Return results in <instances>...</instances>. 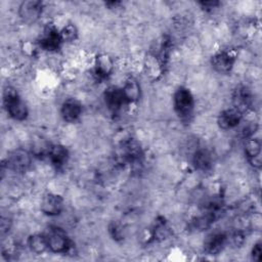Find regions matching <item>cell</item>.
<instances>
[{
	"label": "cell",
	"instance_id": "4fadbf2b",
	"mask_svg": "<svg viewBox=\"0 0 262 262\" xmlns=\"http://www.w3.org/2000/svg\"><path fill=\"white\" fill-rule=\"evenodd\" d=\"M83 113V105L80 100L74 97L67 98L60 105V117L67 123L77 122Z\"/></svg>",
	"mask_w": 262,
	"mask_h": 262
},
{
	"label": "cell",
	"instance_id": "9a60e30c",
	"mask_svg": "<svg viewBox=\"0 0 262 262\" xmlns=\"http://www.w3.org/2000/svg\"><path fill=\"white\" fill-rule=\"evenodd\" d=\"M70 152L69 149L59 143L50 144L47 150L46 159L49 161L51 166L56 170L62 169L69 162Z\"/></svg>",
	"mask_w": 262,
	"mask_h": 262
},
{
	"label": "cell",
	"instance_id": "6da1fadb",
	"mask_svg": "<svg viewBox=\"0 0 262 262\" xmlns=\"http://www.w3.org/2000/svg\"><path fill=\"white\" fill-rule=\"evenodd\" d=\"M3 107L7 115L14 121H25L29 117V107L12 86H6L2 94Z\"/></svg>",
	"mask_w": 262,
	"mask_h": 262
},
{
	"label": "cell",
	"instance_id": "2e32d148",
	"mask_svg": "<svg viewBox=\"0 0 262 262\" xmlns=\"http://www.w3.org/2000/svg\"><path fill=\"white\" fill-rule=\"evenodd\" d=\"M233 106L242 111L244 114L253 107L254 98L249 88L245 86L237 87L232 95Z\"/></svg>",
	"mask_w": 262,
	"mask_h": 262
},
{
	"label": "cell",
	"instance_id": "8fae6325",
	"mask_svg": "<svg viewBox=\"0 0 262 262\" xmlns=\"http://www.w3.org/2000/svg\"><path fill=\"white\" fill-rule=\"evenodd\" d=\"M245 114L238 108L231 106L221 111L217 117V125L221 130L236 128L243 121Z\"/></svg>",
	"mask_w": 262,
	"mask_h": 262
},
{
	"label": "cell",
	"instance_id": "ac0fdd59",
	"mask_svg": "<svg viewBox=\"0 0 262 262\" xmlns=\"http://www.w3.org/2000/svg\"><path fill=\"white\" fill-rule=\"evenodd\" d=\"M218 214L210 212V211H205L203 210L202 214L193 217L190 222H189V228L193 231H205L209 229L213 223L217 220Z\"/></svg>",
	"mask_w": 262,
	"mask_h": 262
},
{
	"label": "cell",
	"instance_id": "484cf974",
	"mask_svg": "<svg viewBox=\"0 0 262 262\" xmlns=\"http://www.w3.org/2000/svg\"><path fill=\"white\" fill-rule=\"evenodd\" d=\"M199 3H200V5H202L203 8H206L208 10L216 8L220 4V2H218V1H201Z\"/></svg>",
	"mask_w": 262,
	"mask_h": 262
},
{
	"label": "cell",
	"instance_id": "ba28073f",
	"mask_svg": "<svg viewBox=\"0 0 262 262\" xmlns=\"http://www.w3.org/2000/svg\"><path fill=\"white\" fill-rule=\"evenodd\" d=\"M227 245H228V233L218 230V231H213L209 233L205 237L203 249L207 255L215 256L220 254Z\"/></svg>",
	"mask_w": 262,
	"mask_h": 262
},
{
	"label": "cell",
	"instance_id": "5b68a950",
	"mask_svg": "<svg viewBox=\"0 0 262 262\" xmlns=\"http://www.w3.org/2000/svg\"><path fill=\"white\" fill-rule=\"evenodd\" d=\"M103 102L112 115L120 114L128 104L122 87L111 85L103 91Z\"/></svg>",
	"mask_w": 262,
	"mask_h": 262
},
{
	"label": "cell",
	"instance_id": "603a6c76",
	"mask_svg": "<svg viewBox=\"0 0 262 262\" xmlns=\"http://www.w3.org/2000/svg\"><path fill=\"white\" fill-rule=\"evenodd\" d=\"M108 232L112 238L115 239L116 242L122 241L124 238V229L119 223H115V222L111 223L108 225Z\"/></svg>",
	"mask_w": 262,
	"mask_h": 262
},
{
	"label": "cell",
	"instance_id": "7a4b0ae2",
	"mask_svg": "<svg viewBox=\"0 0 262 262\" xmlns=\"http://www.w3.org/2000/svg\"><path fill=\"white\" fill-rule=\"evenodd\" d=\"M172 105L175 114L182 122H189L193 117L195 100L191 91L185 86H179L173 93Z\"/></svg>",
	"mask_w": 262,
	"mask_h": 262
},
{
	"label": "cell",
	"instance_id": "52a82bcc",
	"mask_svg": "<svg viewBox=\"0 0 262 262\" xmlns=\"http://www.w3.org/2000/svg\"><path fill=\"white\" fill-rule=\"evenodd\" d=\"M236 61V54L233 50L222 49L215 52L211 59V66L213 70L219 74H229Z\"/></svg>",
	"mask_w": 262,
	"mask_h": 262
},
{
	"label": "cell",
	"instance_id": "ffe728a7",
	"mask_svg": "<svg viewBox=\"0 0 262 262\" xmlns=\"http://www.w3.org/2000/svg\"><path fill=\"white\" fill-rule=\"evenodd\" d=\"M27 246L29 250L37 255L44 254L49 251L47 236L45 233H33L27 238Z\"/></svg>",
	"mask_w": 262,
	"mask_h": 262
},
{
	"label": "cell",
	"instance_id": "d4e9b609",
	"mask_svg": "<svg viewBox=\"0 0 262 262\" xmlns=\"http://www.w3.org/2000/svg\"><path fill=\"white\" fill-rule=\"evenodd\" d=\"M11 227V220L8 217H1V221H0V231H1V235L4 236L6 233H8V231L10 230Z\"/></svg>",
	"mask_w": 262,
	"mask_h": 262
},
{
	"label": "cell",
	"instance_id": "9c48e42d",
	"mask_svg": "<svg viewBox=\"0 0 262 262\" xmlns=\"http://www.w3.org/2000/svg\"><path fill=\"white\" fill-rule=\"evenodd\" d=\"M64 209L63 198L55 192H47L43 195L40 204L41 212L49 217H56L62 213Z\"/></svg>",
	"mask_w": 262,
	"mask_h": 262
},
{
	"label": "cell",
	"instance_id": "cb8c5ba5",
	"mask_svg": "<svg viewBox=\"0 0 262 262\" xmlns=\"http://www.w3.org/2000/svg\"><path fill=\"white\" fill-rule=\"evenodd\" d=\"M261 242L258 241L257 243H255L251 249V258L254 261L260 262L261 261V257H262V248H261Z\"/></svg>",
	"mask_w": 262,
	"mask_h": 262
},
{
	"label": "cell",
	"instance_id": "d6986e66",
	"mask_svg": "<svg viewBox=\"0 0 262 262\" xmlns=\"http://www.w3.org/2000/svg\"><path fill=\"white\" fill-rule=\"evenodd\" d=\"M122 90L128 104L136 103L141 97V87L135 78H128L122 86Z\"/></svg>",
	"mask_w": 262,
	"mask_h": 262
},
{
	"label": "cell",
	"instance_id": "3957f363",
	"mask_svg": "<svg viewBox=\"0 0 262 262\" xmlns=\"http://www.w3.org/2000/svg\"><path fill=\"white\" fill-rule=\"evenodd\" d=\"M45 234L47 236L48 248L51 253L68 254L73 249V242L62 228L58 226H51Z\"/></svg>",
	"mask_w": 262,
	"mask_h": 262
},
{
	"label": "cell",
	"instance_id": "7402d4cb",
	"mask_svg": "<svg viewBox=\"0 0 262 262\" xmlns=\"http://www.w3.org/2000/svg\"><path fill=\"white\" fill-rule=\"evenodd\" d=\"M170 228L167 226V224L164 221H158L156 223L155 228L152 229V237L155 239H159L162 241L164 238H166L167 236H169L170 234Z\"/></svg>",
	"mask_w": 262,
	"mask_h": 262
},
{
	"label": "cell",
	"instance_id": "30bf717a",
	"mask_svg": "<svg viewBox=\"0 0 262 262\" xmlns=\"http://www.w3.org/2000/svg\"><path fill=\"white\" fill-rule=\"evenodd\" d=\"M43 2L39 0H26L18 6V15L24 23L34 24L43 13Z\"/></svg>",
	"mask_w": 262,
	"mask_h": 262
},
{
	"label": "cell",
	"instance_id": "44dd1931",
	"mask_svg": "<svg viewBox=\"0 0 262 262\" xmlns=\"http://www.w3.org/2000/svg\"><path fill=\"white\" fill-rule=\"evenodd\" d=\"M59 34L63 43L74 42L78 38V29L74 24H67L59 29Z\"/></svg>",
	"mask_w": 262,
	"mask_h": 262
},
{
	"label": "cell",
	"instance_id": "8992f818",
	"mask_svg": "<svg viewBox=\"0 0 262 262\" xmlns=\"http://www.w3.org/2000/svg\"><path fill=\"white\" fill-rule=\"evenodd\" d=\"M62 44L63 42L59 34V29L54 25L46 26L38 39V46L42 50L50 53L57 52L61 48Z\"/></svg>",
	"mask_w": 262,
	"mask_h": 262
},
{
	"label": "cell",
	"instance_id": "e0dca14e",
	"mask_svg": "<svg viewBox=\"0 0 262 262\" xmlns=\"http://www.w3.org/2000/svg\"><path fill=\"white\" fill-rule=\"evenodd\" d=\"M245 155L248 162L256 169L261 168V142L258 138L251 137L245 140Z\"/></svg>",
	"mask_w": 262,
	"mask_h": 262
},
{
	"label": "cell",
	"instance_id": "5bb4252c",
	"mask_svg": "<svg viewBox=\"0 0 262 262\" xmlns=\"http://www.w3.org/2000/svg\"><path fill=\"white\" fill-rule=\"evenodd\" d=\"M191 163L196 171L208 173L213 169L214 158L210 149L206 147H199L191 156Z\"/></svg>",
	"mask_w": 262,
	"mask_h": 262
},
{
	"label": "cell",
	"instance_id": "7c38bea8",
	"mask_svg": "<svg viewBox=\"0 0 262 262\" xmlns=\"http://www.w3.org/2000/svg\"><path fill=\"white\" fill-rule=\"evenodd\" d=\"M115 62L106 53H98L93 60V75L97 80L107 79L114 72Z\"/></svg>",
	"mask_w": 262,
	"mask_h": 262
},
{
	"label": "cell",
	"instance_id": "277c9868",
	"mask_svg": "<svg viewBox=\"0 0 262 262\" xmlns=\"http://www.w3.org/2000/svg\"><path fill=\"white\" fill-rule=\"evenodd\" d=\"M33 157V154L25 148H15L5 159L6 168L15 173H25L31 168Z\"/></svg>",
	"mask_w": 262,
	"mask_h": 262
}]
</instances>
